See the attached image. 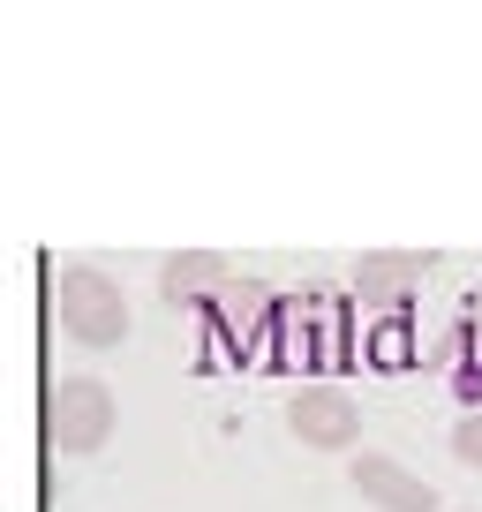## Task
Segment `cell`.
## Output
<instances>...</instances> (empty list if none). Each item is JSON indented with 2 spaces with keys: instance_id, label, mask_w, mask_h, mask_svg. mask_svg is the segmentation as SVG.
Masks as SVG:
<instances>
[{
  "instance_id": "1",
  "label": "cell",
  "mask_w": 482,
  "mask_h": 512,
  "mask_svg": "<svg viewBox=\"0 0 482 512\" xmlns=\"http://www.w3.org/2000/svg\"><path fill=\"white\" fill-rule=\"evenodd\" d=\"M61 332L91 354L121 347L129 339V294H121V279L98 272V264H68L61 272Z\"/></svg>"
},
{
  "instance_id": "2",
  "label": "cell",
  "mask_w": 482,
  "mask_h": 512,
  "mask_svg": "<svg viewBox=\"0 0 482 512\" xmlns=\"http://www.w3.org/2000/svg\"><path fill=\"white\" fill-rule=\"evenodd\" d=\"M113 422H121V407H113V384H106V377L76 369V377L53 384V400H46V430H53V445H61L68 460H83V452L113 445Z\"/></svg>"
},
{
  "instance_id": "3",
  "label": "cell",
  "mask_w": 482,
  "mask_h": 512,
  "mask_svg": "<svg viewBox=\"0 0 482 512\" xmlns=\"http://www.w3.org/2000/svg\"><path fill=\"white\" fill-rule=\"evenodd\" d=\"M279 347H294L302 362H324V369H339V362H354V324H347V294H332V287H302L294 294V309H279Z\"/></svg>"
},
{
  "instance_id": "4",
  "label": "cell",
  "mask_w": 482,
  "mask_h": 512,
  "mask_svg": "<svg viewBox=\"0 0 482 512\" xmlns=\"http://www.w3.org/2000/svg\"><path fill=\"white\" fill-rule=\"evenodd\" d=\"M287 430H294V445H309V452H362L354 445V437H362V415H354V400L339 384H302L294 407H287Z\"/></svg>"
},
{
  "instance_id": "5",
  "label": "cell",
  "mask_w": 482,
  "mask_h": 512,
  "mask_svg": "<svg viewBox=\"0 0 482 512\" xmlns=\"http://www.w3.org/2000/svg\"><path fill=\"white\" fill-rule=\"evenodd\" d=\"M354 490L370 497L377 512H445V505H437V490L415 475V467L392 460V452H370V445L354 452Z\"/></svg>"
},
{
  "instance_id": "6",
  "label": "cell",
  "mask_w": 482,
  "mask_h": 512,
  "mask_svg": "<svg viewBox=\"0 0 482 512\" xmlns=\"http://www.w3.org/2000/svg\"><path fill=\"white\" fill-rule=\"evenodd\" d=\"M437 256H400V249H377L354 264V302H377L385 317H407V302H415V287L430 279Z\"/></svg>"
},
{
  "instance_id": "7",
  "label": "cell",
  "mask_w": 482,
  "mask_h": 512,
  "mask_svg": "<svg viewBox=\"0 0 482 512\" xmlns=\"http://www.w3.org/2000/svg\"><path fill=\"white\" fill-rule=\"evenodd\" d=\"M159 294H166V302H181V309L219 302V294H226V256H211V249L166 256V264H159Z\"/></svg>"
},
{
  "instance_id": "8",
  "label": "cell",
  "mask_w": 482,
  "mask_h": 512,
  "mask_svg": "<svg viewBox=\"0 0 482 512\" xmlns=\"http://www.w3.org/2000/svg\"><path fill=\"white\" fill-rule=\"evenodd\" d=\"M272 317H279V302H272V287H257V279H234V287L219 294V332H234V362Z\"/></svg>"
},
{
  "instance_id": "9",
  "label": "cell",
  "mask_w": 482,
  "mask_h": 512,
  "mask_svg": "<svg viewBox=\"0 0 482 512\" xmlns=\"http://www.w3.org/2000/svg\"><path fill=\"white\" fill-rule=\"evenodd\" d=\"M362 354H370V369H407V362H415V324H407V317H377Z\"/></svg>"
},
{
  "instance_id": "10",
  "label": "cell",
  "mask_w": 482,
  "mask_h": 512,
  "mask_svg": "<svg viewBox=\"0 0 482 512\" xmlns=\"http://www.w3.org/2000/svg\"><path fill=\"white\" fill-rule=\"evenodd\" d=\"M452 460H460V467H482V407L452 422Z\"/></svg>"
},
{
  "instance_id": "11",
  "label": "cell",
  "mask_w": 482,
  "mask_h": 512,
  "mask_svg": "<svg viewBox=\"0 0 482 512\" xmlns=\"http://www.w3.org/2000/svg\"><path fill=\"white\" fill-rule=\"evenodd\" d=\"M467 324H482V287H475V294H467Z\"/></svg>"
}]
</instances>
